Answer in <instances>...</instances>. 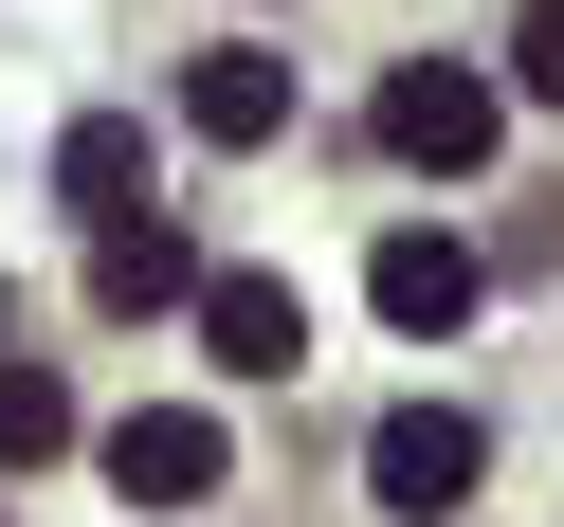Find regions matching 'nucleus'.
Returning a JSON list of instances; mask_svg holds the SVG:
<instances>
[{
	"label": "nucleus",
	"instance_id": "nucleus-8",
	"mask_svg": "<svg viewBox=\"0 0 564 527\" xmlns=\"http://www.w3.org/2000/svg\"><path fill=\"white\" fill-rule=\"evenodd\" d=\"M55 183L91 200V237H110V219H147V128H128V110H91L74 146H55Z\"/></svg>",
	"mask_w": 564,
	"mask_h": 527
},
{
	"label": "nucleus",
	"instance_id": "nucleus-5",
	"mask_svg": "<svg viewBox=\"0 0 564 527\" xmlns=\"http://www.w3.org/2000/svg\"><path fill=\"white\" fill-rule=\"evenodd\" d=\"M110 491H147V509L219 491V418H200V400H147V418H110Z\"/></svg>",
	"mask_w": 564,
	"mask_h": 527
},
{
	"label": "nucleus",
	"instance_id": "nucleus-6",
	"mask_svg": "<svg viewBox=\"0 0 564 527\" xmlns=\"http://www.w3.org/2000/svg\"><path fill=\"white\" fill-rule=\"evenodd\" d=\"M365 292H382V328H455V309H474V237H437V219H401L365 255Z\"/></svg>",
	"mask_w": 564,
	"mask_h": 527
},
{
	"label": "nucleus",
	"instance_id": "nucleus-10",
	"mask_svg": "<svg viewBox=\"0 0 564 527\" xmlns=\"http://www.w3.org/2000/svg\"><path fill=\"white\" fill-rule=\"evenodd\" d=\"M510 91H546V110H564V0H528V19H510Z\"/></svg>",
	"mask_w": 564,
	"mask_h": 527
},
{
	"label": "nucleus",
	"instance_id": "nucleus-4",
	"mask_svg": "<svg viewBox=\"0 0 564 527\" xmlns=\"http://www.w3.org/2000/svg\"><path fill=\"white\" fill-rule=\"evenodd\" d=\"M183 128H200V146H273V128H292V55L219 37V55L183 74Z\"/></svg>",
	"mask_w": 564,
	"mask_h": 527
},
{
	"label": "nucleus",
	"instance_id": "nucleus-9",
	"mask_svg": "<svg viewBox=\"0 0 564 527\" xmlns=\"http://www.w3.org/2000/svg\"><path fill=\"white\" fill-rule=\"evenodd\" d=\"M55 437H74V400H55V364H0V473H37Z\"/></svg>",
	"mask_w": 564,
	"mask_h": 527
},
{
	"label": "nucleus",
	"instance_id": "nucleus-1",
	"mask_svg": "<svg viewBox=\"0 0 564 527\" xmlns=\"http://www.w3.org/2000/svg\"><path fill=\"white\" fill-rule=\"evenodd\" d=\"M491 128H510V91H491V74H455V55H419V74L382 91V146H401V164H437V183H474V164H491Z\"/></svg>",
	"mask_w": 564,
	"mask_h": 527
},
{
	"label": "nucleus",
	"instance_id": "nucleus-2",
	"mask_svg": "<svg viewBox=\"0 0 564 527\" xmlns=\"http://www.w3.org/2000/svg\"><path fill=\"white\" fill-rule=\"evenodd\" d=\"M474 473H491V437H474L455 400H401V418L365 437V491H382V509H419V527H437V509H455Z\"/></svg>",
	"mask_w": 564,
	"mask_h": 527
},
{
	"label": "nucleus",
	"instance_id": "nucleus-7",
	"mask_svg": "<svg viewBox=\"0 0 564 527\" xmlns=\"http://www.w3.org/2000/svg\"><path fill=\"white\" fill-rule=\"evenodd\" d=\"M91 292H110V309H200V255L164 219H110V237H91Z\"/></svg>",
	"mask_w": 564,
	"mask_h": 527
},
{
	"label": "nucleus",
	"instance_id": "nucleus-3",
	"mask_svg": "<svg viewBox=\"0 0 564 527\" xmlns=\"http://www.w3.org/2000/svg\"><path fill=\"white\" fill-rule=\"evenodd\" d=\"M200 345H219L237 382H292V364H310V309H292V273H200Z\"/></svg>",
	"mask_w": 564,
	"mask_h": 527
}]
</instances>
